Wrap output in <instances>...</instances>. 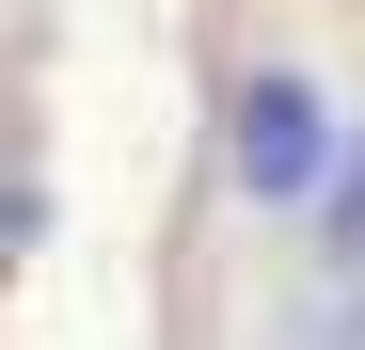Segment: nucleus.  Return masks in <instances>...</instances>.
Segmentation results:
<instances>
[{
    "label": "nucleus",
    "mask_w": 365,
    "mask_h": 350,
    "mask_svg": "<svg viewBox=\"0 0 365 350\" xmlns=\"http://www.w3.org/2000/svg\"><path fill=\"white\" fill-rule=\"evenodd\" d=\"M334 96L318 80H302V64H255V80H238V111H222V159H238V191H255V207H318L334 191Z\"/></svg>",
    "instance_id": "f257e3e1"
},
{
    "label": "nucleus",
    "mask_w": 365,
    "mask_h": 350,
    "mask_svg": "<svg viewBox=\"0 0 365 350\" xmlns=\"http://www.w3.org/2000/svg\"><path fill=\"white\" fill-rule=\"evenodd\" d=\"M318 223H334V255H349V271H365V128H349V144H334V191H318Z\"/></svg>",
    "instance_id": "f03ea898"
}]
</instances>
